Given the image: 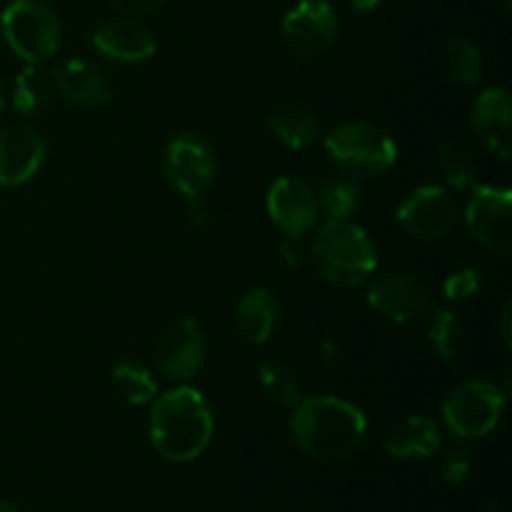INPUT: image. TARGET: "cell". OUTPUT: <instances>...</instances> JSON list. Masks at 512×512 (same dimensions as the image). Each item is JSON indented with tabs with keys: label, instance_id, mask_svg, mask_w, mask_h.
Wrapping results in <instances>:
<instances>
[{
	"label": "cell",
	"instance_id": "e0dca14e",
	"mask_svg": "<svg viewBox=\"0 0 512 512\" xmlns=\"http://www.w3.org/2000/svg\"><path fill=\"white\" fill-rule=\"evenodd\" d=\"M473 130L480 143L498 155L500 160H508L512 153L510 123H512V103L505 88H488L478 95L473 105Z\"/></svg>",
	"mask_w": 512,
	"mask_h": 512
},
{
	"label": "cell",
	"instance_id": "ac0fdd59",
	"mask_svg": "<svg viewBox=\"0 0 512 512\" xmlns=\"http://www.w3.org/2000/svg\"><path fill=\"white\" fill-rule=\"evenodd\" d=\"M440 445V428L428 415H410L385 435V453L398 460H430Z\"/></svg>",
	"mask_w": 512,
	"mask_h": 512
},
{
	"label": "cell",
	"instance_id": "8fae6325",
	"mask_svg": "<svg viewBox=\"0 0 512 512\" xmlns=\"http://www.w3.org/2000/svg\"><path fill=\"white\" fill-rule=\"evenodd\" d=\"M155 368L173 383H188L205 363V338L193 318H178L165 325L153 345Z\"/></svg>",
	"mask_w": 512,
	"mask_h": 512
},
{
	"label": "cell",
	"instance_id": "4dcf8cb0",
	"mask_svg": "<svg viewBox=\"0 0 512 512\" xmlns=\"http://www.w3.org/2000/svg\"><path fill=\"white\" fill-rule=\"evenodd\" d=\"M295 240L298 238H288V243L280 245V255H283V260L288 268H298V265L303 263V253H300V248L295 245Z\"/></svg>",
	"mask_w": 512,
	"mask_h": 512
},
{
	"label": "cell",
	"instance_id": "30bf717a",
	"mask_svg": "<svg viewBox=\"0 0 512 512\" xmlns=\"http://www.w3.org/2000/svg\"><path fill=\"white\" fill-rule=\"evenodd\" d=\"M512 195L508 188L475 185L463 220L485 250L508 255L512 248Z\"/></svg>",
	"mask_w": 512,
	"mask_h": 512
},
{
	"label": "cell",
	"instance_id": "e575fe53",
	"mask_svg": "<svg viewBox=\"0 0 512 512\" xmlns=\"http://www.w3.org/2000/svg\"><path fill=\"white\" fill-rule=\"evenodd\" d=\"M0 512H25L15 500H0Z\"/></svg>",
	"mask_w": 512,
	"mask_h": 512
},
{
	"label": "cell",
	"instance_id": "7c38bea8",
	"mask_svg": "<svg viewBox=\"0 0 512 512\" xmlns=\"http://www.w3.org/2000/svg\"><path fill=\"white\" fill-rule=\"evenodd\" d=\"M370 308L385 320L405 325L425 318L433 308V293L423 280L413 275H385L378 278L368 290Z\"/></svg>",
	"mask_w": 512,
	"mask_h": 512
},
{
	"label": "cell",
	"instance_id": "277c9868",
	"mask_svg": "<svg viewBox=\"0 0 512 512\" xmlns=\"http://www.w3.org/2000/svg\"><path fill=\"white\" fill-rule=\"evenodd\" d=\"M330 160L350 178H380L398 160L393 138L365 120H345L325 135Z\"/></svg>",
	"mask_w": 512,
	"mask_h": 512
},
{
	"label": "cell",
	"instance_id": "9a60e30c",
	"mask_svg": "<svg viewBox=\"0 0 512 512\" xmlns=\"http://www.w3.org/2000/svg\"><path fill=\"white\" fill-rule=\"evenodd\" d=\"M93 45L103 58L125 65L145 63L158 50L153 30L145 28L138 18L108 20L93 33Z\"/></svg>",
	"mask_w": 512,
	"mask_h": 512
},
{
	"label": "cell",
	"instance_id": "52a82bcc",
	"mask_svg": "<svg viewBox=\"0 0 512 512\" xmlns=\"http://www.w3.org/2000/svg\"><path fill=\"white\" fill-rule=\"evenodd\" d=\"M163 175L188 200L200 198L218 175V158H215L213 145L200 133L183 130L165 148Z\"/></svg>",
	"mask_w": 512,
	"mask_h": 512
},
{
	"label": "cell",
	"instance_id": "4316f807",
	"mask_svg": "<svg viewBox=\"0 0 512 512\" xmlns=\"http://www.w3.org/2000/svg\"><path fill=\"white\" fill-rule=\"evenodd\" d=\"M260 375V388L268 395L273 403L283 405V408H295V405L303 400V390H300L298 378L290 368L285 365L273 363V360H265L258 370Z\"/></svg>",
	"mask_w": 512,
	"mask_h": 512
},
{
	"label": "cell",
	"instance_id": "83f0119b",
	"mask_svg": "<svg viewBox=\"0 0 512 512\" xmlns=\"http://www.w3.org/2000/svg\"><path fill=\"white\" fill-rule=\"evenodd\" d=\"M480 288H483V278H480V273L475 268L455 270L453 275H448V280L443 285L445 298L455 300V303L475 298L480 293Z\"/></svg>",
	"mask_w": 512,
	"mask_h": 512
},
{
	"label": "cell",
	"instance_id": "8992f818",
	"mask_svg": "<svg viewBox=\"0 0 512 512\" xmlns=\"http://www.w3.org/2000/svg\"><path fill=\"white\" fill-rule=\"evenodd\" d=\"M505 390L485 380H465L455 385L443 405L445 425L453 435L465 440L485 438L498 428L505 410Z\"/></svg>",
	"mask_w": 512,
	"mask_h": 512
},
{
	"label": "cell",
	"instance_id": "6da1fadb",
	"mask_svg": "<svg viewBox=\"0 0 512 512\" xmlns=\"http://www.w3.org/2000/svg\"><path fill=\"white\" fill-rule=\"evenodd\" d=\"M368 433L363 410L333 395L303 398L295 405L290 435L303 455L320 463H340L358 453Z\"/></svg>",
	"mask_w": 512,
	"mask_h": 512
},
{
	"label": "cell",
	"instance_id": "3957f363",
	"mask_svg": "<svg viewBox=\"0 0 512 512\" xmlns=\"http://www.w3.org/2000/svg\"><path fill=\"white\" fill-rule=\"evenodd\" d=\"M310 260L325 283L358 288L378 268V250L360 225L328 220L310 245Z\"/></svg>",
	"mask_w": 512,
	"mask_h": 512
},
{
	"label": "cell",
	"instance_id": "484cf974",
	"mask_svg": "<svg viewBox=\"0 0 512 512\" xmlns=\"http://www.w3.org/2000/svg\"><path fill=\"white\" fill-rule=\"evenodd\" d=\"M428 343L435 350V355L443 360H455L463 353L465 345V328L463 320L453 310H438L430 320Z\"/></svg>",
	"mask_w": 512,
	"mask_h": 512
},
{
	"label": "cell",
	"instance_id": "ba28073f",
	"mask_svg": "<svg viewBox=\"0 0 512 512\" xmlns=\"http://www.w3.org/2000/svg\"><path fill=\"white\" fill-rule=\"evenodd\" d=\"M340 35V20L328 0H300L283 18V40L300 60L323 58Z\"/></svg>",
	"mask_w": 512,
	"mask_h": 512
},
{
	"label": "cell",
	"instance_id": "5b68a950",
	"mask_svg": "<svg viewBox=\"0 0 512 512\" xmlns=\"http://www.w3.org/2000/svg\"><path fill=\"white\" fill-rule=\"evenodd\" d=\"M0 30L8 48L28 65H40L60 48L58 13L43 0H13L0 15Z\"/></svg>",
	"mask_w": 512,
	"mask_h": 512
},
{
	"label": "cell",
	"instance_id": "603a6c76",
	"mask_svg": "<svg viewBox=\"0 0 512 512\" xmlns=\"http://www.w3.org/2000/svg\"><path fill=\"white\" fill-rule=\"evenodd\" d=\"M445 73L458 85H475L483 78V55L465 35H450L443 50Z\"/></svg>",
	"mask_w": 512,
	"mask_h": 512
},
{
	"label": "cell",
	"instance_id": "4fadbf2b",
	"mask_svg": "<svg viewBox=\"0 0 512 512\" xmlns=\"http://www.w3.org/2000/svg\"><path fill=\"white\" fill-rule=\"evenodd\" d=\"M268 215L288 238H300L318 223V195L305 180L280 178L268 190Z\"/></svg>",
	"mask_w": 512,
	"mask_h": 512
},
{
	"label": "cell",
	"instance_id": "44dd1931",
	"mask_svg": "<svg viewBox=\"0 0 512 512\" xmlns=\"http://www.w3.org/2000/svg\"><path fill=\"white\" fill-rule=\"evenodd\" d=\"M435 165H438V173L443 175V180L450 188L465 190L475 185V178H478V158H475L473 148L463 143V140H445V143H440Z\"/></svg>",
	"mask_w": 512,
	"mask_h": 512
},
{
	"label": "cell",
	"instance_id": "f1b7e54d",
	"mask_svg": "<svg viewBox=\"0 0 512 512\" xmlns=\"http://www.w3.org/2000/svg\"><path fill=\"white\" fill-rule=\"evenodd\" d=\"M470 470H473L470 455L463 448H455L450 450L443 463V480L448 485H453V488H458V485H463L470 478Z\"/></svg>",
	"mask_w": 512,
	"mask_h": 512
},
{
	"label": "cell",
	"instance_id": "f546056e",
	"mask_svg": "<svg viewBox=\"0 0 512 512\" xmlns=\"http://www.w3.org/2000/svg\"><path fill=\"white\" fill-rule=\"evenodd\" d=\"M168 0H108L110 8L120 13L123 18H143V15L160 10Z\"/></svg>",
	"mask_w": 512,
	"mask_h": 512
},
{
	"label": "cell",
	"instance_id": "cb8c5ba5",
	"mask_svg": "<svg viewBox=\"0 0 512 512\" xmlns=\"http://www.w3.org/2000/svg\"><path fill=\"white\" fill-rule=\"evenodd\" d=\"M315 195H318V208L330 220H348L360 203L358 183L353 178H345V175L328 178Z\"/></svg>",
	"mask_w": 512,
	"mask_h": 512
},
{
	"label": "cell",
	"instance_id": "d590c367",
	"mask_svg": "<svg viewBox=\"0 0 512 512\" xmlns=\"http://www.w3.org/2000/svg\"><path fill=\"white\" fill-rule=\"evenodd\" d=\"M5 108V90H3V83H0V113H3Z\"/></svg>",
	"mask_w": 512,
	"mask_h": 512
},
{
	"label": "cell",
	"instance_id": "9c48e42d",
	"mask_svg": "<svg viewBox=\"0 0 512 512\" xmlns=\"http://www.w3.org/2000/svg\"><path fill=\"white\" fill-rule=\"evenodd\" d=\"M398 225L413 238L433 243V240H443L458 228L460 205L453 195L440 185H420L415 188L408 198L400 203L398 208Z\"/></svg>",
	"mask_w": 512,
	"mask_h": 512
},
{
	"label": "cell",
	"instance_id": "1f68e13d",
	"mask_svg": "<svg viewBox=\"0 0 512 512\" xmlns=\"http://www.w3.org/2000/svg\"><path fill=\"white\" fill-rule=\"evenodd\" d=\"M512 300H505L503 310H500V338L505 345L512 343Z\"/></svg>",
	"mask_w": 512,
	"mask_h": 512
},
{
	"label": "cell",
	"instance_id": "7402d4cb",
	"mask_svg": "<svg viewBox=\"0 0 512 512\" xmlns=\"http://www.w3.org/2000/svg\"><path fill=\"white\" fill-rule=\"evenodd\" d=\"M50 93H53L50 75L45 73L40 65H25V68L15 75L13 105L20 115H25V118H33V115L43 113V110L48 108Z\"/></svg>",
	"mask_w": 512,
	"mask_h": 512
},
{
	"label": "cell",
	"instance_id": "2e32d148",
	"mask_svg": "<svg viewBox=\"0 0 512 512\" xmlns=\"http://www.w3.org/2000/svg\"><path fill=\"white\" fill-rule=\"evenodd\" d=\"M50 85L60 98L80 105V108H103L113 98V90H110L103 70L95 68L88 60H65V63L55 65L50 73Z\"/></svg>",
	"mask_w": 512,
	"mask_h": 512
},
{
	"label": "cell",
	"instance_id": "ffe728a7",
	"mask_svg": "<svg viewBox=\"0 0 512 512\" xmlns=\"http://www.w3.org/2000/svg\"><path fill=\"white\" fill-rule=\"evenodd\" d=\"M268 128L290 150H305L320 138L318 118L303 105L285 103L270 113Z\"/></svg>",
	"mask_w": 512,
	"mask_h": 512
},
{
	"label": "cell",
	"instance_id": "7a4b0ae2",
	"mask_svg": "<svg viewBox=\"0 0 512 512\" xmlns=\"http://www.w3.org/2000/svg\"><path fill=\"white\" fill-rule=\"evenodd\" d=\"M215 433V418L208 400L190 385L168 390L153 400L150 443L170 463L200 458Z\"/></svg>",
	"mask_w": 512,
	"mask_h": 512
},
{
	"label": "cell",
	"instance_id": "5bb4252c",
	"mask_svg": "<svg viewBox=\"0 0 512 512\" xmlns=\"http://www.w3.org/2000/svg\"><path fill=\"white\" fill-rule=\"evenodd\" d=\"M43 135L28 125L0 128V185L18 188L33 180L45 163Z\"/></svg>",
	"mask_w": 512,
	"mask_h": 512
},
{
	"label": "cell",
	"instance_id": "d4e9b609",
	"mask_svg": "<svg viewBox=\"0 0 512 512\" xmlns=\"http://www.w3.org/2000/svg\"><path fill=\"white\" fill-rule=\"evenodd\" d=\"M113 385L120 398L130 405H150L158 398V383L153 373L140 363H120L113 370Z\"/></svg>",
	"mask_w": 512,
	"mask_h": 512
},
{
	"label": "cell",
	"instance_id": "d6a6232c",
	"mask_svg": "<svg viewBox=\"0 0 512 512\" xmlns=\"http://www.w3.org/2000/svg\"><path fill=\"white\" fill-rule=\"evenodd\" d=\"M188 220L190 225H205L208 223V210L200 203V198H193L188 205Z\"/></svg>",
	"mask_w": 512,
	"mask_h": 512
},
{
	"label": "cell",
	"instance_id": "836d02e7",
	"mask_svg": "<svg viewBox=\"0 0 512 512\" xmlns=\"http://www.w3.org/2000/svg\"><path fill=\"white\" fill-rule=\"evenodd\" d=\"M380 3H383V0H350L353 10H358V13H368V10H375Z\"/></svg>",
	"mask_w": 512,
	"mask_h": 512
},
{
	"label": "cell",
	"instance_id": "d6986e66",
	"mask_svg": "<svg viewBox=\"0 0 512 512\" xmlns=\"http://www.w3.org/2000/svg\"><path fill=\"white\" fill-rule=\"evenodd\" d=\"M280 320L278 298L268 288H250L235 308V328L250 345H265Z\"/></svg>",
	"mask_w": 512,
	"mask_h": 512
}]
</instances>
